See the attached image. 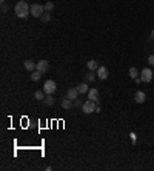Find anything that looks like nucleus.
<instances>
[{"label":"nucleus","mask_w":154,"mask_h":171,"mask_svg":"<svg viewBox=\"0 0 154 171\" xmlns=\"http://www.w3.org/2000/svg\"><path fill=\"white\" fill-rule=\"evenodd\" d=\"M14 12H15V15L19 17V19H26V17L31 14V6L25 2V0H20V2L15 3Z\"/></svg>","instance_id":"nucleus-1"},{"label":"nucleus","mask_w":154,"mask_h":171,"mask_svg":"<svg viewBox=\"0 0 154 171\" xmlns=\"http://www.w3.org/2000/svg\"><path fill=\"white\" fill-rule=\"evenodd\" d=\"M96 105H97V102H94V100H87V102L82 105V111H83L85 114H91V113L96 111V108H97Z\"/></svg>","instance_id":"nucleus-2"},{"label":"nucleus","mask_w":154,"mask_h":171,"mask_svg":"<svg viewBox=\"0 0 154 171\" xmlns=\"http://www.w3.org/2000/svg\"><path fill=\"white\" fill-rule=\"evenodd\" d=\"M43 12H45V5H39V3H34V5H31V15H34V17H40L43 15Z\"/></svg>","instance_id":"nucleus-3"},{"label":"nucleus","mask_w":154,"mask_h":171,"mask_svg":"<svg viewBox=\"0 0 154 171\" xmlns=\"http://www.w3.org/2000/svg\"><path fill=\"white\" fill-rule=\"evenodd\" d=\"M56 90H57V85H56L54 80H46V82L43 83V91H45V94H54Z\"/></svg>","instance_id":"nucleus-4"},{"label":"nucleus","mask_w":154,"mask_h":171,"mask_svg":"<svg viewBox=\"0 0 154 171\" xmlns=\"http://www.w3.org/2000/svg\"><path fill=\"white\" fill-rule=\"evenodd\" d=\"M142 76H140V79H142V82H145V83H148V82H151L152 80V71L149 70V68H145V70L140 73Z\"/></svg>","instance_id":"nucleus-5"},{"label":"nucleus","mask_w":154,"mask_h":171,"mask_svg":"<svg viewBox=\"0 0 154 171\" xmlns=\"http://www.w3.org/2000/svg\"><path fill=\"white\" fill-rule=\"evenodd\" d=\"M97 77L100 80H105L108 77V68L106 66H99V70H97Z\"/></svg>","instance_id":"nucleus-6"},{"label":"nucleus","mask_w":154,"mask_h":171,"mask_svg":"<svg viewBox=\"0 0 154 171\" xmlns=\"http://www.w3.org/2000/svg\"><path fill=\"white\" fill-rule=\"evenodd\" d=\"M23 66H25V70H28V71H31V73L37 70V63L32 62V60H25V62H23Z\"/></svg>","instance_id":"nucleus-7"},{"label":"nucleus","mask_w":154,"mask_h":171,"mask_svg":"<svg viewBox=\"0 0 154 171\" xmlns=\"http://www.w3.org/2000/svg\"><path fill=\"white\" fill-rule=\"evenodd\" d=\"M48 68H49V65H48L46 60H39V62H37V70H39L42 74H45V73L48 71Z\"/></svg>","instance_id":"nucleus-8"},{"label":"nucleus","mask_w":154,"mask_h":171,"mask_svg":"<svg viewBox=\"0 0 154 171\" xmlns=\"http://www.w3.org/2000/svg\"><path fill=\"white\" fill-rule=\"evenodd\" d=\"M79 91H77V88H70V90H68L66 91V97L68 99H71V100H76L77 97H79Z\"/></svg>","instance_id":"nucleus-9"},{"label":"nucleus","mask_w":154,"mask_h":171,"mask_svg":"<svg viewBox=\"0 0 154 171\" xmlns=\"http://www.w3.org/2000/svg\"><path fill=\"white\" fill-rule=\"evenodd\" d=\"M99 91H97V88H91L90 91H88V99L90 100H94V102H97L99 104Z\"/></svg>","instance_id":"nucleus-10"},{"label":"nucleus","mask_w":154,"mask_h":171,"mask_svg":"<svg viewBox=\"0 0 154 171\" xmlns=\"http://www.w3.org/2000/svg\"><path fill=\"white\" fill-rule=\"evenodd\" d=\"M145 99H146V96H145V93H143V91H137V93L134 94V100L137 102V104H143Z\"/></svg>","instance_id":"nucleus-11"},{"label":"nucleus","mask_w":154,"mask_h":171,"mask_svg":"<svg viewBox=\"0 0 154 171\" xmlns=\"http://www.w3.org/2000/svg\"><path fill=\"white\" fill-rule=\"evenodd\" d=\"M43 104H45L46 107H53V105L56 104V99L53 97V94H46V97L43 99Z\"/></svg>","instance_id":"nucleus-12"},{"label":"nucleus","mask_w":154,"mask_h":171,"mask_svg":"<svg viewBox=\"0 0 154 171\" xmlns=\"http://www.w3.org/2000/svg\"><path fill=\"white\" fill-rule=\"evenodd\" d=\"M73 107H74V104H73V100H71V99H68V97H66V99L62 100V108H63V110H71Z\"/></svg>","instance_id":"nucleus-13"},{"label":"nucleus","mask_w":154,"mask_h":171,"mask_svg":"<svg viewBox=\"0 0 154 171\" xmlns=\"http://www.w3.org/2000/svg\"><path fill=\"white\" fill-rule=\"evenodd\" d=\"M76 88H77V91H79L80 94H87V93L90 91V88H88V85H87V83H79Z\"/></svg>","instance_id":"nucleus-14"},{"label":"nucleus","mask_w":154,"mask_h":171,"mask_svg":"<svg viewBox=\"0 0 154 171\" xmlns=\"http://www.w3.org/2000/svg\"><path fill=\"white\" fill-rule=\"evenodd\" d=\"M88 70H90V71H97V70H99V63H97L96 60H90V62H88Z\"/></svg>","instance_id":"nucleus-15"},{"label":"nucleus","mask_w":154,"mask_h":171,"mask_svg":"<svg viewBox=\"0 0 154 171\" xmlns=\"http://www.w3.org/2000/svg\"><path fill=\"white\" fill-rule=\"evenodd\" d=\"M42 77V73L39 71V70H36V71H32V74H31V80H34V82H37L39 79Z\"/></svg>","instance_id":"nucleus-16"},{"label":"nucleus","mask_w":154,"mask_h":171,"mask_svg":"<svg viewBox=\"0 0 154 171\" xmlns=\"http://www.w3.org/2000/svg\"><path fill=\"white\" fill-rule=\"evenodd\" d=\"M34 97H36L37 100H43V99L46 97V94H45V91L42 90V91H36V93H34Z\"/></svg>","instance_id":"nucleus-17"},{"label":"nucleus","mask_w":154,"mask_h":171,"mask_svg":"<svg viewBox=\"0 0 154 171\" xmlns=\"http://www.w3.org/2000/svg\"><path fill=\"white\" fill-rule=\"evenodd\" d=\"M129 76L133 77V79H137V76H139V71H137V68H129Z\"/></svg>","instance_id":"nucleus-18"},{"label":"nucleus","mask_w":154,"mask_h":171,"mask_svg":"<svg viewBox=\"0 0 154 171\" xmlns=\"http://www.w3.org/2000/svg\"><path fill=\"white\" fill-rule=\"evenodd\" d=\"M40 20H42L43 23H48V22L51 20V14H49V12H43V15L40 17Z\"/></svg>","instance_id":"nucleus-19"},{"label":"nucleus","mask_w":154,"mask_h":171,"mask_svg":"<svg viewBox=\"0 0 154 171\" xmlns=\"http://www.w3.org/2000/svg\"><path fill=\"white\" fill-rule=\"evenodd\" d=\"M53 9H54V3H53V2H46V3H45V11H46V12L53 11Z\"/></svg>","instance_id":"nucleus-20"},{"label":"nucleus","mask_w":154,"mask_h":171,"mask_svg":"<svg viewBox=\"0 0 154 171\" xmlns=\"http://www.w3.org/2000/svg\"><path fill=\"white\" fill-rule=\"evenodd\" d=\"M94 77H96L94 71H90V73L87 74V82H93V80H94Z\"/></svg>","instance_id":"nucleus-21"},{"label":"nucleus","mask_w":154,"mask_h":171,"mask_svg":"<svg viewBox=\"0 0 154 171\" xmlns=\"http://www.w3.org/2000/svg\"><path fill=\"white\" fill-rule=\"evenodd\" d=\"M148 63H149V65H151V66H154V54H152V56H149V57H148Z\"/></svg>","instance_id":"nucleus-22"},{"label":"nucleus","mask_w":154,"mask_h":171,"mask_svg":"<svg viewBox=\"0 0 154 171\" xmlns=\"http://www.w3.org/2000/svg\"><path fill=\"white\" fill-rule=\"evenodd\" d=\"M82 105H83V104H82V102H80L79 99H76V100H74V107H80V108H82Z\"/></svg>","instance_id":"nucleus-23"},{"label":"nucleus","mask_w":154,"mask_h":171,"mask_svg":"<svg viewBox=\"0 0 154 171\" xmlns=\"http://www.w3.org/2000/svg\"><path fill=\"white\" fill-rule=\"evenodd\" d=\"M6 11H8V6L3 5V6H2V12H6Z\"/></svg>","instance_id":"nucleus-24"},{"label":"nucleus","mask_w":154,"mask_h":171,"mask_svg":"<svg viewBox=\"0 0 154 171\" xmlns=\"http://www.w3.org/2000/svg\"><path fill=\"white\" fill-rule=\"evenodd\" d=\"M151 39L154 40V29H152V32H151Z\"/></svg>","instance_id":"nucleus-25"},{"label":"nucleus","mask_w":154,"mask_h":171,"mask_svg":"<svg viewBox=\"0 0 154 171\" xmlns=\"http://www.w3.org/2000/svg\"><path fill=\"white\" fill-rule=\"evenodd\" d=\"M0 2H2V3H3V2H5V0H0Z\"/></svg>","instance_id":"nucleus-26"}]
</instances>
